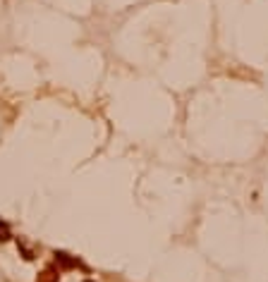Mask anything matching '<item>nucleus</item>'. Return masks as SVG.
Returning <instances> with one entry per match:
<instances>
[{"instance_id": "f257e3e1", "label": "nucleus", "mask_w": 268, "mask_h": 282, "mask_svg": "<svg viewBox=\"0 0 268 282\" xmlns=\"http://www.w3.org/2000/svg\"><path fill=\"white\" fill-rule=\"evenodd\" d=\"M58 280H60V270H53V268H46L36 277V282H58Z\"/></svg>"}, {"instance_id": "f03ea898", "label": "nucleus", "mask_w": 268, "mask_h": 282, "mask_svg": "<svg viewBox=\"0 0 268 282\" xmlns=\"http://www.w3.org/2000/svg\"><path fill=\"white\" fill-rule=\"evenodd\" d=\"M56 261L65 268V270H67V268H74V266H77V261L70 259V256H67V253H63V251H58V253H56Z\"/></svg>"}, {"instance_id": "7ed1b4c3", "label": "nucleus", "mask_w": 268, "mask_h": 282, "mask_svg": "<svg viewBox=\"0 0 268 282\" xmlns=\"http://www.w3.org/2000/svg\"><path fill=\"white\" fill-rule=\"evenodd\" d=\"M0 239H3V242L10 239V230H8V225H3V222H0Z\"/></svg>"}, {"instance_id": "20e7f679", "label": "nucleus", "mask_w": 268, "mask_h": 282, "mask_svg": "<svg viewBox=\"0 0 268 282\" xmlns=\"http://www.w3.org/2000/svg\"><path fill=\"white\" fill-rule=\"evenodd\" d=\"M84 282H94V280H84Z\"/></svg>"}]
</instances>
